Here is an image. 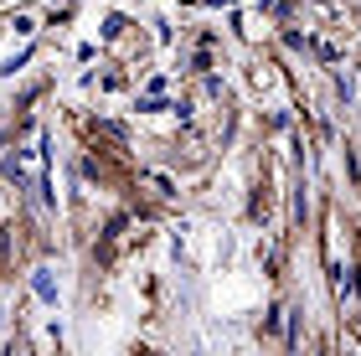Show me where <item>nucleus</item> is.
Instances as JSON below:
<instances>
[{
	"instance_id": "nucleus-2",
	"label": "nucleus",
	"mask_w": 361,
	"mask_h": 356,
	"mask_svg": "<svg viewBox=\"0 0 361 356\" xmlns=\"http://www.w3.org/2000/svg\"><path fill=\"white\" fill-rule=\"evenodd\" d=\"M320 6H331V0H320Z\"/></svg>"
},
{
	"instance_id": "nucleus-1",
	"label": "nucleus",
	"mask_w": 361,
	"mask_h": 356,
	"mask_svg": "<svg viewBox=\"0 0 361 356\" xmlns=\"http://www.w3.org/2000/svg\"><path fill=\"white\" fill-rule=\"evenodd\" d=\"M31 289H37V300H42V305H57V274L47 269V264H42V269H31Z\"/></svg>"
}]
</instances>
